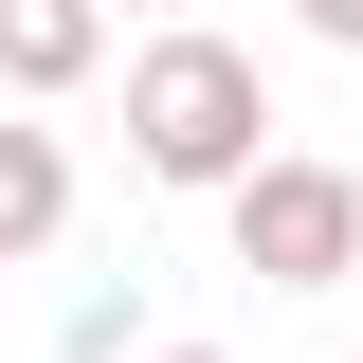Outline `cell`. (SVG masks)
<instances>
[{"label":"cell","instance_id":"obj_3","mask_svg":"<svg viewBox=\"0 0 363 363\" xmlns=\"http://www.w3.org/2000/svg\"><path fill=\"white\" fill-rule=\"evenodd\" d=\"M91 73H109V0H0V91L18 109H55Z\"/></svg>","mask_w":363,"mask_h":363},{"label":"cell","instance_id":"obj_4","mask_svg":"<svg viewBox=\"0 0 363 363\" xmlns=\"http://www.w3.org/2000/svg\"><path fill=\"white\" fill-rule=\"evenodd\" d=\"M55 236H73V145L37 109H0V272H37Z\"/></svg>","mask_w":363,"mask_h":363},{"label":"cell","instance_id":"obj_1","mask_svg":"<svg viewBox=\"0 0 363 363\" xmlns=\"http://www.w3.org/2000/svg\"><path fill=\"white\" fill-rule=\"evenodd\" d=\"M255 145H272V73L218 37V18H164V37L128 55V164L164 182V200H218Z\"/></svg>","mask_w":363,"mask_h":363},{"label":"cell","instance_id":"obj_7","mask_svg":"<svg viewBox=\"0 0 363 363\" xmlns=\"http://www.w3.org/2000/svg\"><path fill=\"white\" fill-rule=\"evenodd\" d=\"M128 363H218V345H128Z\"/></svg>","mask_w":363,"mask_h":363},{"label":"cell","instance_id":"obj_6","mask_svg":"<svg viewBox=\"0 0 363 363\" xmlns=\"http://www.w3.org/2000/svg\"><path fill=\"white\" fill-rule=\"evenodd\" d=\"M109 18H200V0H109Z\"/></svg>","mask_w":363,"mask_h":363},{"label":"cell","instance_id":"obj_8","mask_svg":"<svg viewBox=\"0 0 363 363\" xmlns=\"http://www.w3.org/2000/svg\"><path fill=\"white\" fill-rule=\"evenodd\" d=\"M345 291H363V255H345Z\"/></svg>","mask_w":363,"mask_h":363},{"label":"cell","instance_id":"obj_5","mask_svg":"<svg viewBox=\"0 0 363 363\" xmlns=\"http://www.w3.org/2000/svg\"><path fill=\"white\" fill-rule=\"evenodd\" d=\"M291 18H309V37H327V55H363V0H291Z\"/></svg>","mask_w":363,"mask_h":363},{"label":"cell","instance_id":"obj_2","mask_svg":"<svg viewBox=\"0 0 363 363\" xmlns=\"http://www.w3.org/2000/svg\"><path fill=\"white\" fill-rule=\"evenodd\" d=\"M218 218H236V272H255V291H345V255H363V182L327 164V145H255V164L218 182Z\"/></svg>","mask_w":363,"mask_h":363}]
</instances>
